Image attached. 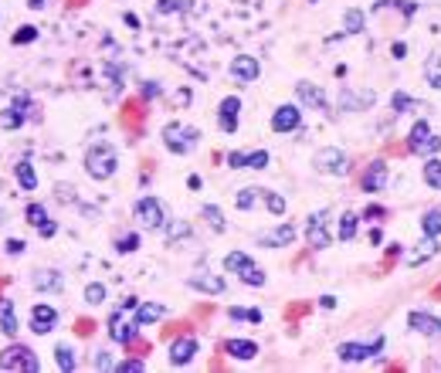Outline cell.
<instances>
[{"label":"cell","instance_id":"obj_1","mask_svg":"<svg viewBox=\"0 0 441 373\" xmlns=\"http://www.w3.org/2000/svg\"><path fill=\"white\" fill-rule=\"evenodd\" d=\"M116 170H119V153L112 150V143H92L85 150V173L92 180H109L116 177Z\"/></svg>","mask_w":441,"mask_h":373},{"label":"cell","instance_id":"obj_2","mask_svg":"<svg viewBox=\"0 0 441 373\" xmlns=\"http://www.w3.org/2000/svg\"><path fill=\"white\" fill-rule=\"evenodd\" d=\"M201 143V129L187 123H166L163 125V146L173 153V157H187L190 150H197Z\"/></svg>","mask_w":441,"mask_h":373},{"label":"cell","instance_id":"obj_3","mask_svg":"<svg viewBox=\"0 0 441 373\" xmlns=\"http://www.w3.org/2000/svg\"><path fill=\"white\" fill-rule=\"evenodd\" d=\"M224 272H235L244 285H251V289H262L265 282H268V275L258 268V261L251 258V254H244V251H228L224 254Z\"/></svg>","mask_w":441,"mask_h":373},{"label":"cell","instance_id":"obj_4","mask_svg":"<svg viewBox=\"0 0 441 373\" xmlns=\"http://www.w3.org/2000/svg\"><path fill=\"white\" fill-rule=\"evenodd\" d=\"M136 305H139V299H136V295H126L119 305L112 309V316H109V339H112V343L126 346V343H133V339H136V332H139V330H136V323H133V319H129V323L122 319V316H126L129 309H136Z\"/></svg>","mask_w":441,"mask_h":373},{"label":"cell","instance_id":"obj_5","mask_svg":"<svg viewBox=\"0 0 441 373\" xmlns=\"http://www.w3.org/2000/svg\"><path fill=\"white\" fill-rule=\"evenodd\" d=\"M407 150L414 153V157H438L441 150V136L431 129L428 119H418V123L411 125V136H407Z\"/></svg>","mask_w":441,"mask_h":373},{"label":"cell","instance_id":"obj_6","mask_svg":"<svg viewBox=\"0 0 441 373\" xmlns=\"http://www.w3.org/2000/svg\"><path fill=\"white\" fill-rule=\"evenodd\" d=\"M0 370L7 373H38L41 363L35 356L31 346H21V343H10L3 353H0Z\"/></svg>","mask_w":441,"mask_h":373},{"label":"cell","instance_id":"obj_7","mask_svg":"<svg viewBox=\"0 0 441 373\" xmlns=\"http://www.w3.org/2000/svg\"><path fill=\"white\" fill-rule=\"evenodd\" d=\"M384 350H387V336H377L370 343H340L336 356H340V363H366V360L380 356Z\"/></svg>","mask_w":441,"mask_h":373},{"label":"cell","instance_id":"obj_8","mask_svg":"<svg viewBox=\"0 0 441 373\" xmlns=\"http://www.w3.org/2000/svg\"><path fill=\"white\" fill-rule=\"evenodd\" d=\"M313 170L322 177H346L350 173V157L340 146H322L313 153Z\"/></svg>","mask_w":441,"mask_h":373},{"label":"cell","instance_id":"obj_9","mask_svg":"<svg viewBox=\"0 0 441 373\" xmlns=\"http://www.w3.org/2000/svg\"><path fill=\"white\" fill-rule=\"evenodd\" d=\"M133 217H136V224L143 231H160L163 224H166V210H163L160 197H139L133 204Z\"/></svg>","mask_w":441,"mask_h":373},{"label":"cell","instance_id":"obj_10","mask_svg":"<svg viewBox=\"0 0 441 373\" xmlns=\"http://www.w3.org/2000/svg\"><path fill=\"white\" fill-rule=\"evenodd\" d=\"M306 241L316 251L333 245V234H329V210H316V214L306 221Z\"/></svg>","mask_w":441,"mask_h":373},{"label":"cell","instance_id":"obj_11","mask_svg":"<svg viewBox=\"0 0 441 373\" xmlns=\"http://www.w3.org/2000/svg\"><path fill=\"white\" fill-rule=\"evenodd\" d=\"M387 177H391V170H387V160H370V163H366V170L360 173L363 194H380V190L387 187Z\"/></svg>","mask_w":441,"mask_h":373},{"label":"cell","instance_id":"obj_12","mask_svg":"<svg viewBox=\"0 0 441 373\" xmlns=\"http://www.w3.org/2000/svg\"><path fill=\"white\" fill-rule=\"evenodd\" d=\"M197 353H201L197 336H177V339L170 343V363H173V367H187V363H194Z\"/></svg>","mask_w":441,"mask_h":373},{"label":"cell","instance_id":"obj_13","mask_svg":"<svg viewBox=\"0 0 441 373\" xmlns=\"http://www.w3.org/2000/svg\"><path fill=\"white\" fill-rule=\"evenodd\" d=\"M299 125H302V109H299V105H292V102H285V105H279V109L272 112V129H275L279 136L295 132Z\"/></svg>","mask_w":441,"mask_h":373},{"label":"cell","instance_id":"obj_14","mask_svg":"<svg viewBox=\"0 0 441 373\" xmlns=\"http://www.w3.org/2000/svg\"><path fill=\"white\" fill-rule=\"evenodd\" d=\"M238 116H241V99L238 95H224L221 105H217V125L221 132H238Z\"/></svg>","mask_w":441,"mask_h":373},{"label":"cell","instance_id":"obj_15","mask_svg":"<svg viewBox=\"0 0 441 373\" xmlns=\"http://www.w3.org/2000/svg\"><path fill=\"white\" fill-rule=\"evenodd\" d=\"M258 75H262V65H258L255 54H238V58L231 61V79H235V82L251 85V82H258Z\"/></svg>","mask_w":441,"mask_h":373},{"label":"cell","instance_id":"obj_16","mask_svg":"<svg viewBox=\"0 0 441 373\" xmlns=\"http://www.w3.org/2000/svg\"><path fill=\"white\" fill-rule=\"evenodd\" d=\"M407 326L414 332H421V336H428V339H441V319L431 316V312H421V309L407 312Z\"/></svg>","mask_w":441,"mask_h":373},{"label":"cell","instance_id":"obj_17","mask_svg":"<svg viewBox=\"0 0 441 373\" xmlns=\"http://www.w3.org/2000/svg\"><path fill=\"white\" fill-rule=\"evenodd\" d=\"M295 95H299L302 109H316V112H326V109H329V99H326V92H322L320 85L299 82L295 85Z\"/></svg>","mask_w":441,"mask_h":373},{"label":"cell","instance_id":"obj_18","mask_svg":"<svg viewBox=\"0 0 441 373\" xmlns=\"http://www.w3.org/2000/svg\"><path fill=\"white\" fill-rule=\"evenodd\" d=\"M55 326H58V309L48 305V302H38V305L31 309V330L38 332V336H48Z\"/></svg>","mask_w":441,"mask_h":373},{"label":"cell","instance_id":"obj_19","mask_svg":"<svg viewBox=\"0 0 441 373\" xmlns=\"http://www.w3.org/2000/svg\"><path fill=\"white\" fill-rule=\"evenodd\" d=\"M166 305L163 302H139L136 309H133V323H136V330H143V326H150V323H160L166 319Z\"/></svg>","mask_w":441,"mask_h":373},{"label":"cell","instance_id":"obj_20","mask_svg":"<svg viewBox=\"0 0 441 373\" xmlns=\"http://www.w3.org/2000/svg\"><path fill=\"white\" fill-rule=\"evenodd\" d=\"M24 217H28V224H35V228H38L41 238H55V234H58V221H51V217H48V210L41 208V204H28Z\"/></svg>","mask_w":441,"mask_h":373},{"label":"cell","instance_id":"obj_21","mask_svg":"<svg viewBox=\"0 0 441 373\" xmlns=\"http://www.w3.org/2000/svg\"><path fill=\"white\" fill-rule=\"evenodd\" d=\"M31 109H35L31 95H17V99L10 102V109L3 112V129H17V125L31 116Z\"/></svg>","mask_w":441,"mask_h":373},{"label":"cell","instance_id":"obj_22","mask_svg":"<svg viewBox=\"0 0 441 373\" xmlns=\"http://www.w3.org/2000/svg\"><path fill=\"white\" fill-rule=\"evenodd\" d=\"M292 241H295V228H292V224H279V228L258 234V245H262V248H285V245H292Z\"/></svg>","mask_w":441,"mask_h":373},{"label":"cell","instance_id":"obj_23","mask_svg":"<svg viewBox=\"0 0 441 373\" xmlns=\"http://www.w3.org/2000/svg\"><path fill=\"white\" fill-rule=\"evenodd\" d=\"M187 285L197 292H207V295H224L228 292V282L221 279V275H210V272H197V275H190L187 279Z\"/></svg>","mask_w":441,"mask_h":373},{"label":"cell","instance_id":"obj_24","mask_svg":"<svg viewBox=\"0 0 441 373\" xmlns=\"http://www.w3.org/2000/svg\"><path fill=\"white\" fill-rule=\"evenodd\" d=\"M370 105H373V92H366V88H360V92L343 88L340 92V109L343 112H360V109H370Z\"/></svg>","mask_w":441,"mask_h":373},{"label":"cell","instance_id":"obj_25","mask_svg":"<svg viewBox=\"0 0 441 373\" xmlns=\"http://www.w3.org/2000/svg\"><path fill=\"white\" fill-rule=\"evenodd\" d=\"M438 251H441L438 238H428V234H424V238L418 241V248L407 254V265H411V268H421V265H424V261H431Z\"/></svg>","mask_w":441,"mask_h":373},{"label":"cell","instance_id":"obj_26","mask_svg":"<svg viewBox=\"0 0 441 373\" xmlns=\"http://www.w3.org/2000/svg\"><path fill=\"white\" fill-rule=\"evenodd\" d=\"M224 353L231 360H255L258 356V343L255 339H224Z\"/></svg>","mask_w":441,"mask_h":373},{"label":"cell","instance_id":"obj_27","mask_svg":"<svg viewBox=\"0 0 441 373\" xmlns=\"http://www.w3.org/2000/svg\"><path fill=\"white\" fill-rule=\"evenodd\" d=\"M31 285L38 292H61L65 289V279H61V272H51V268H41L31 275Z\"/></svg>","mask_w":441,"mask_h":373},{"label":"cell","instance_id":"obj_28","mask_svg":"<svg viewBox=\"0 0 441 373\" xmlns=\"http://www.w3.org/2000/svg\"><path fill=\"white\" fill-rule=\"evenodd\" d=\"M363 31H366V10L346 7L343 10V34H363Z\"/></svg>","mask_w":441,"mask_h":373},{"label":"cell","instance_id":"obj_29","mask_svg":"<svg viewBox=\"0 0 441 373\" xmlns=\"http://www.w3.org/2000/svg\"><path fill=\"white\" fill-rule=\"evenodd\" d=\"M14 177H17L21 190H35V187H38V173H35L31 160H17V166H14Z\"/></svg>","mask_w":441,"mask_h":373},{"label":"cell","instance_id":"obj_30","mask_svg":"<svg viewBox=\"0 0 441 373\" xmlns=\"http://www.w3.org/2000/svg\"><path fill=\"white\" fill-rule=\"evenodd\" d=\"M370 10H373V14H380V10H401L404 17H414V14H418V3H414V0H377Z\"/></svg>","mask_w":441,"mask_h":373},{"label":"cell","instance_id":"obj_31","mask_svg":"<svg viewBox=\"0 0 441 373\" xmlns=\"http://www.w3.org/2000/svg\"><path fill=\"white\" fill-rule=\"evenodd\" d=\"M357 231H360V214L357 210H346L343 217H340V241H353L357 238Z\"/></svg>","mask_w":441,"mask_h":373},{"label":"cell","instance_id":"obj_32","mask_svg":"<svg viewBox=\"0 0 441 373\" xmlns=\"http://www.w3.org/2000/svg\"><path fill=\"white\" fill-rule=\"evenodd\" d=\"M55 363H58V370H61V373H72L75 367H79L75 350H72L68 343H58V346H55Z\"/></svg>","mask_w":441,"mask_h":373},{"label":"cell","instance_id":"obj_33","mask_svg":"<svg viewBox=\"0 0 441 373\" xmlns=\"http://www.w3.org/2000/svg\"><path fill=\"white\" fill-rule=\"evenodd\" d=\"M17 316H14V302L10 299H3L0 302V332H7V336H17Z\"/></svg>","mask_w":441,"mask_h":373},{"label":"cell","instance_id":"obj_34","mask_svg":"<svg viewBox=\"0 0 441 373\" xmlns=\"http://www.w3.org/2000/svg\"><path fill=\"white\" fill-rule=\"evenodd\" d=\"M421 177H424V183L431 187V190H441V160L438 157H428V163L421 170Z\"/></svg>","mask_w":441,"mask_h":373},{"label":"cell","instance_id":"obj_35","mask_svg":"<svg viewBox=\"0 0 441 373\" xmlns=\"http://www.w3.org/2000/svg\"><path fill=\"white\" fill-rule=\"evenodd\" d=\"M421 231H424L428 238H441V210L438 208L424 210V217H421Z\"/></svg>","mask_w":441,"mask_h":373},{"label":"cell","instance_id":"obj_36","mask_svg":"<svg viewBox=\"0 0 441 373\" xmlns=\"http://www.w3.org/2000/svg\"><path fill=\"white\" fill-rule=\"evenodd\" d=\"M258 197H262V187H241L238 197H235V208L238 210H251L258 204Z\"/></svg>","mask_w":441,"mask_h":373},{"label":"cell","instance_id":"obj_37","mask_svg":"<svg viewBox=\"0 0 441 373\" xmlns=\"http://www.w3.org/2000/svg\"><path fill=\"white\" fill-rule=\"evenodd\" d=\"M204 221L214 228V231H228V221H224V210L217 208V204H204Z\"/></svg>","mask_w":441,"mask_h":373},{"label":"cell","instance_id":"obj_38","mask_svg":"<svg viewBox=\"0 0 441 373\" xmlns=\"http://www.w3.org/2000/svg\"><path fill=\"white\" fill-rule=\"evenodd\" d=\"M228 319H231V323H262V309H241V305H231V309H228Z\"/></svg>","mask_w":441,"mask_h":373},{"label":"cell","instance_id":"obj_39","mask_svg":"<svg viewBox=\"0 0 441 373\" xmlns=\"http://www.w3.org/2000/svg\"><path fill=\"white\" fill-rule=\"evenodd\" d=\"M391 105H394V112H411V109H421V99H414L407 92H394L391 95Z\"/></svg>","mask_w":441,"mask_h":373},{"label":"cell","instance_id":"obj_40","mask_svg":"<svg viewBox=\"0 0 441 373\" xmlns=\"http://www.w3.org/2000/svg\"><path fill=\"white\" fill-rule=\"evenodd\" d=\"M262 201H265V208L272 217H282L285 214V197H282L279 190H262Z\"/></svg>","mask_w":441,"mask_h":373},{"label":"cell","instance_id":"obj_41","mask_svg":"<svg viewBox=\"0 0 441 373\" xmlns=\"http://www.w3.org/2000/svg\"><path fill=\"white\" fill-rule=\"evenodd\" d=\"M106 295H109V292H106L102 282H88V285H85V302H92V305H102Z\"/></svg>","mask_w":441,"mask_h":373},{"label":"cell","instance_id":"obj_42","mask_svg":"<svg viewBox=\"0 0 441 373\" xmlns=\"http://www.w3.org/2000/svg\"><path fill=\"white\" fill-rule=\"evenodd\" d=\"M139 245H143V238L133 231V234H122L119 241H116V251L119 254H133V251H139Z\"/></svg>","mask_w":441,"mask_h":373},{"label":"cell","instance_id":"obj_43","mask_svg":"<svg viewBox=\"0 0 441 373\" xmlns=\"http://www.w3.org/2000/svg\"><path fill=\"white\" fill-rule=\"evenodd\" d=\"M268 166V150H255L248 153V170H265Z\"/></svg>","mask_w":441,"mask_h":373},{"label":"cell","instance_id":"obj_44","mask_svg":"<svg viewBox=\"0 0 441 373\" xmlns=\"http://www.w3.org/2000/svg\"><path fill=\"white\" fill-rule=\"evenodd\" d=\"M224 160H228V166H231V170H244V166H248V153H244V150H231Z\"/></svg>","mask_w":441,"mask_h":373},{"label":"cell","instance_id":"obj_45","mask_svg":"<svg viewBox=\"0 0 441 373\" xmlns=\"http://www.w3.org/2000/svg\"><path fill=\"white\" fill-rule=\"evenodd\" d=\"M173 10H187V0H160L157 14H173Z\"/></svg>","mask_w":441,"mask_h":373},{"label":"cell","instance_id":"obj_46","mask_svg":"<svg viewBox=\"0 0 441 373\" xmlns=\"http://www.w3.org/2000/svg\"><path fill=\"white\" fill-rule=\"evenodd\" d=\"M116 370L119 373H143L146 370V360H122V363H116Z\"/></svg>","mask_w":441,"mask_h":373},{"label":"cell","instance_id":"obj_47","mask_svg":"<svg viewBox=\"0 0 441 373\" xmlns=\"http://www.w3.org/2000/svg\"><path fill=\"white\" fill-rule=\"evenodd\" d=\"M35 38H38V28H21L14 34V44H28V41H35Z\"/></svg>","mask_w":441,"mask_h":373},{"label":"cell","instance_id":"obj_48","mask_svg":"<svg viewBox=\"0 0 441 373\" xmlns=\"http://www.w3.org/2000/svg\"><path fill=\"white\" fill-rule=\"evenodd\" d=\"M95 367H99V370H116V360H112V356L102 350V353L95 356Z\"/></svg>","mask_w":441,"mask_h":373},{"label":"cell","instance_id":"obj_49","mask_svg":"<svg viewBox=\"0 0 441 373\" xmlns=\"http://www.w3.org/2000/svg\"><path fill=\"white\" fill-rule=\"evenodd\" d=\"M360 217H370V221H384V217H387V210H384V208H377V204H373V208H366V210H363Z\"/></svg>","mask_w":441,"mask_h":373},{"label":"cell","instance_id":"obj_50","mask_svg":"<svg viewBox=\"0 0 441 373\" xmlns=\"http://www.w3.org/2000/svg\"><path fill=\"white\" fill-rule=\"evenodd\" d=\"M21 251H24V241H21V238H10V241H7V254H21Z\"/></svg>","mask_w":441,"mask_h":373},{"label":"cell","instance_id":"obj_51","mask_svg":"<svg viewBox=\"0 0 441 373\" xmlns=\"http://www.w3.org/2000/svg\"><path fill=\"white\" fill-rule=\"evenodd\" d=\"M391 51H394V58H398V61L407 58V44H404V41H394V44H391Z\"/></svg>","mask_w":441,"mask_h":373},{"label":"cell","instance_id":"obj_52","mask_svg":"<svg viewBox=\"0 0 441 373\" xmlns=\"http://www.w3.org/2000/svg\"><path fill=\"white\" fill-rule=\"evenodd\" d=\"M143 95H146V99L160 95V85H157V82H143Z\"/></svg>","mask_w":441,"mask_h":373},{"label":"cell","instance_id":"obj_53","mask_svg":"<svg viewBox=\"0 0 441 373\" xmlns=\"http://www.w3.org/2000/svg\"><path fill=\"white\" fill-rule=\"evenodd\" d=\"M320 309H336V295H322V299H320Z\"/></svg>","mask_w":441,"mask_h":373},{"label":"cell","instance_id":"obj_54","mask_svg":"<svg viewBox=\"0 0 441 373\" xmlns=\"http://www.w3.org/2000/svg\"><path fill=\"white\" fill-rule=\"evenodd\" d=\"M201 177H197V173H190V177H187V187H190V190H201Z\"/></svg>","mask_w":441,"mask_h":373},{"label":"cell","instance_id":"obj_55","mask_svg":"<svg viewBox=\"0 0 441 373\" xmlns=\"http://www.w3.org/2000/svg\"><path fill=\"white\" fill-rule=\"evenodd\" d=\"M428 85H431V88H441V75H435L431 68H428Z\"/></svg>","mask_w":441,"mask_h":373},{"label":"cell","instance_id":"obj_56","mask_svg":"<svg viewBox=\"0 0 441 373\" xmlns=\"http://www.w3.org/2000/svg\"><path fill=\"white\" fill-rule=\"evenodd\" d=\"M187 99H190V88H180V92H177V105H184Z\"/></svg>","mask_w":441,"mask_h":373},{"label":"cell","instance_id":"obj_57","mask_svg":"<svg viewBox=\"0 0 441 373\" xmlns=\"http://www.w3.org/2000/svg\"><path fill=\"white\" fill-rule=\"evenodd\" d=\"M44 3H48V0H28V7H35V10H41Z\"/></svg>","mask_w":441,"mask_h":373}]
</instances>
